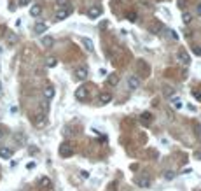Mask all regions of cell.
I'll return each mask as SVG.
<instances>
[{"mask_svg": "<svg viewBox=\"0 0 201 191\" xmlns=\"http://www.w3.org/2000/svg\"><path fill=\"white\" fill-rule=\"evenodd\" d=\"M140 84H142V79L138 76L128 77V86H130V89H136V88H140Z\"/></svg>", "mask_w": 201, "mask_h": 191, "instance_id": "6", "label": "cell"}, {"mask_svg": "<svg viewBox=\"0 0 201 191\" xmlns=\"http://www.w3.org/2000/svg\"><path fill=\"white\" fill-rule=\"evenodd\" d=\"M40 110H42V112H46V114L49 112V100H47V98H44L42 102H40Z\"/></svg>", "mask_w": 201, "mask_h": 191, "instance_id": "22", "label": "cell"}, {"mask_svg": "<svg viewBox=\"0 0 201 191\" xmlns=\"http://www.w3.org/2000/svg\"><path fill=\"white\" fill-rule=\"evenodd\" d=\"M54 86H46L44 88V98H47V100H51L53 97H54Z\"/></svg>", "mask_w": 201, "mask_h": 191, "instance_id": "17", "label": "cell"}, {"mask_svg": "<svg viewBox=\"0 0 201 191\" xmlns=\"http://www.w3.org/2000/svg\"><path fill=\"white\" fill-rule=\"evenodd\" d=\"M182 19H184L185 25H189V23H191V16L187 14V12H184V18H182Z\"/></svg>", "mask_w": 201, "mask_h": 191, "instance_id": "32", "label": "cell"}, {"mask_svg": "<svg viewBox=\"0 0 201 191\" xmlns=\"http://www.w3.org/2000/svg\"><path fill=\"white\" fill-rule=\"evenodd\" d=\"M112 98H114V97H112V93H102V95H100V102H98V104L100 105H107V104H110V102H112Z\"/></svg>", "mask_w": 201, "mask_h": 191, "instance_id": "10", "label": "cell"}, {"mask_svg": "<svg viewBox=\"0 0 201 191\" xmlns=\"http://www.w3.org/2000/svg\"><path fill=\"white\" fill-rule=\"evenodd\" d=\"M26 168H28V170L35 168V161H30V163H26Z\"/></svg>", "mask_w": 201, "mask_h": 191, "instance_id": "33", "label": "cell"}, {"mask_svg": "<svg viewBox=\"0 0 201 191\" xmlns=\"http://www.w3.org/2000/svg\"><path fill=\"white\" fill-rule=\"evenodd\" d=\"M2 135H4V131H2V130H0V139H2Z\"/></svg>", "mask_w": 201, "mask_h": 191, "instance_id": "36", "label": "cell"}, {"mask_svg": "<svg viewBox=\"0 0 201 191\" xmlns=\"http://www.w3.org/2000/svg\"><path fill=\"white\" fill-rule=\"evenodd\" d=\"M170 102H171V105L175 109H182V102H180L179 97H170Z\"/></svg>", "mask_w": 201, "mask_h": 191, "instance_id": "20", "label": "cell"}, {"mask_svg": "<svg viewBox=\"0 0 201 191\" xmlns=\"http://www.w3.org/2000/svg\"><path fill=\"white\" fill-rule=\"evenodd\" d=\"M126 18H128V21H131V23H135L136 19H138V18H136V12H128Z\"/></svg>", "mask_w": 201, "mask_h": 191, "instance_id": "27", "label": "cell"}, {"mask_svg": "<svg viewBox=\"0 0 201 191\" xmlns=\"http://www.w3.org/2000/svg\"><path fill=\"white\" fill-rule=\"evenodd\" d=\"M140 119H142V123H143V125H147V123H151V121H152L154 118H152V114H149V112H143Z\"/></svg>", "mask_w": 201, "mask_h": 191, "instance_id": "21", "label": "cell"}, {"mask_svg": "<svg viewBox=\"0 0 201 191\" xmlns=\"http://www.w3.org/2000/svg\"><path fill=\"white\" fill-rule=\"evenodd\" d=\"M0 89H2V84H0Z\"/></svg>", "mask_w": 201, "mask_h": 191, "instance_id": "37", "label": "cell"}, {"mask_svg": "<svg viewBox=\"0 0 201 191\" xmlns=\"http://www.w3.org/2000/svg\"><path fill=\"white\" fill-rule=\"evenodd\" d=\"M30 2H32V0H18V6H19V7H25V6H28Z\"/></svg>", "mask_w": 201, "mask_h": 191, "instance_id": "31", "label": "cell"}, {"mask_svg": "<svg viewBox=\"0 0 201 191\" xmlns=\"http://www.w3.org/2000/svg\"><path fill=\"white\" fill-rule=\"evenodd\" d=\"M87 74H89V72H87V67H86V65L79 67V69L75 70V77L79 79V81H86V79H87Z\"/></svg>", "mask_w": 201, "mask_h": 191, "instance_id": "7", "label": "cell"}, {"mask_svg": "<svg viewBox=\"0 0 201 191\" xmlns=\"http://www.w3.org/2000/svg\"><path fill=\"white\" fill-rule=\"evenodd\" d=\"M56 63H58L56 58H47V61H46V65H47L49 69H51V67H56Z\"/></svg>", "mask_w": 201, "mask_h": 191, "instance_id": "28", "label": "cell"}, {"mask_svg": "<svg viewBox=\"0 0 201 191\" xmlns=\"http://www.w3.org/2000/svg\"><path fill=\"white\" fill-rule=\"evenodd\" d=\"M40 12H42V6L40 4H35V6L30 7V16L37 18V16H40Z\"/></svg>", "mask_w": 201, "mask_h": 191, "instance_id": "16", "label": "cell"}, {"mask_svg": "<svg viewBox=\"0 0 201 191\" xmlns=\"http://www.w3.org/2000/svg\"><path fill=\"white\" fill-rule=\"evenodd\" d=\"M164 32L170 35V39H173V40H179V35H177V32H175V30H170V28H168V30H164Z\"/></svg>", "mask_w": 201, "mask_h": 191, "instance_id": "26", "label": "cell"}, {"mask_svg": "<svg viewBox=\"0 0 201 191\" xmlns=\"http://www.w3.org/2000/svg\"><path fill=\"white\" fill-rule=\"evenodd\" d=\"M173 177H175V172H171V170H168V172H164V179L171 181Z\"/></svg>", "mask_w": 201, "mask_h": 191, "instance_id": "29", "label": "cell"}, {"mask_svg": "<svg viewBox=\"0 0 201 191\" xmlns=\"http://www.w3.org/2000/svg\"><path fill=\"white\" fill-rule=\"evenodd\" d=\"M161 93H163V97L170 98V97H173V95H175V89H173V86H168V84H164V86L161 88Z\"/></svg>", "mask_w": 201, "mask_h": 191, "instance_id": "13", "label": "cell"}, {"mask_svg": "<svg viewBox=\"0 0 201 191\" xmlns=\"http://www.w3.org/2000/svg\"><path fill=\"white\" fill-rule=\"evenodd\" d=\"M72 12H74V7H72V4H66L65 7H61V9H58V12H56V19H60V21H63V19H66V18L70 16Z\"/></svg>", "mask_w": 201, "mask_h": 191, "instance_id": "1", "label": "cell"}, {"mask_svg": "<svg viewBox=\"0 0 201 191\" xmlns=\"http://www.w3.org/2000/svg\"><path fill=\"white\" fill-rule=\"evenodd\" d=\"M192 53L198 56H201V46H192Z\"/></svg>", "mask_w": 201, "mask_h": 191, "instance_id": "30", "label": "cell"}, {"mask_svg": "<svg viewBox=\"0 0 201 191\" xmlns=\"http://www.w3.org/2000/svg\"><path fill=\"white\" fill-rule=\"evenodd\" d=\"M58 151H60V156H63V158H70L72 154H74V147H72L70 142H63Z\"/></svg>", "mask_w": 201, "mask_h": 191, "instance_id": "2", "label": "cell"}, {"mask_svg": "<svg viewBox=\"0 0 201 191\" xmlns=\"http://www.w3.org/2000/svg\"><path fill=\"white\" fill-rule=\"evenodd\" d=\"M81 42H82V46H84V49L89 51V53H93L94 46H93V40H91V39H87V37H81Z\"/></svg>", "mask_w": 201, "mask_h": 191, "instance_id": "12", "label": "cell"}, {"mask_svg": "<svg viewBox=\"0 0 201 191\" xmlns=\"http://www.w3.org/2000/svg\"><path fill=\"white\" fill-rule=\"evenodd\" d=\"M0 158H2V160H11L12 158V149L0 147Z\"/></svg>", "mask_w": 201, "mask_h": 191, "instance_id": "14", "label": "cell"}, {"mask_svg": "<svg viewBox=\"0 0 201 191\" xmlns=\"http://www.w3.org/2000/svg\"><path fill=\"white\" fill-rule=\"evenodd\" d=\"M53 42H54V40H53V37H44V39H42V44L46 46V48H51V46H53Z\"/></svg>", "mask_w": 201, "mask_h": 191, "instance_id": "25", "label": "cell"}, {"mask_svg": "<svg viewBox=\"0 0 201 191\" xmlns=\"http://www.w3.org/2000/svg\"><path fill=\"white\" fill-rule=\"evenodd\" d=\"M46 30H47V25H46V23H37V25H35V27H33V32L37 33V35H42L44 32H46Z\"/></svg>", "mask_w": 201, "mask_h": 191, "instance_id": "15", "label": "cell"}, {"mask_svg": "<svg viewBox=\"0 0 201 191\" xmlns=\"http://www.w3.org/2000/svg\"><path fill=\"white\" fill-rule=\"evenodd\" d=\"M7 42L12 46V44H16V42H18V37H16V35H14L12 32H9V33H7Z\"/></svg>", "mask_w": 201, "mask_h": 191, "instance_id": "23", "label": "cell"}, {"mask_svg": "<svg viewBox=\"0 0 201 191\" xmlns=\"http://www.w3.org/2000/svg\"><path fill=\"white\" fill-rule=\"evenodd\" d=\"M177 56H179V60H180V63H182V65H189V63H191V56L187 55V51L182 49V48L179 49Z\"/></svg>", "mask_w": 201, "mask_h": 191, "instance_id": "5", "label": "cell"}, {"mask_svg": "<svg viewBox=\"0 0 201 191\" xmlns=\"http://www.w3.org/2000/svg\"><path fill=\"white\" fill-rule=\"evenodd\" d=\"M135 65H136V70L142 72L143 76H149V74H151V67H149V63H147V61L143 60V58H138Z\"/></svg>", "mask_w": 201, "mask_h": 191, "instance_id": "3", "label": "cell"}, {"mask_svg": "<svg viewBox=\"0 0 201 191\" xmlns=\"http://www.w3.org/2000/svg\"><path fill=\"white\" fill-rule=\"evenodd\" d=\"M192 95H194V98H198V100H201V93H198V91H194V93H192Z\"/></svg>", "mask_w": 201, "mask_h": 191, "instance_id": "34", "label": "cell"}, {"mask_svg": "<svg viewBox=\"0 0 201 191\" xmlns=\"http://www.w3.org/2000/svg\"><path fill=\"white\" fill-rule=\"evenodd\" d=\"M40 188H51V179L42 177V179H40Z\"/></svg>", "mask_w": 201, "mask_h": 191, "instance_id": "24", "label": "cell"}, {"mask_svg": "<svg viewBox=\"0 0 201 191\" xmlns=\"http://www.w3.org/2000/svg\"><path fill=\"white\" fill-rule=\"evenodd\" d=\"M198 14H201V4L198 6Z\"/></svg>", "mask_w": 201, "mask_h": 191, "instance_id": "35", "label": "cell"}, {"mask_svg": "<svg viewBox=\"0 0 201 191\" xmlns=\"http://www.w3.org/2000/svg\"><path fill=\"white\" fill-rule=\"evenodd\" d=\"M136 184L140 186V188H149L151 186V179L149 177H140V179L136 181Z\"/></svg>", "mask_w": 201, "mask_h": 191, "instance_id": "19", "label": "cell"}, {"mask_svg": "<svg viewBox=\"0 0 201 191\" xmlns=\"http://www.w3.org/2000/svg\"><path fill=\"white\" fill-rule=\"evenodd\" d=\"M100 16H102V7H100V6L89 7V11H87V18H91V19H98Z\"/></svg>", "mask_w": 201, "mask_h": 191, "instance_id": "4", "label": "cell"}, {"mask_svg": "<svg viewBox=\"0 0 201 191\" xmlns=\"http://www.w3.org/2000/svg\"><path fill=\"white\" fill-rule=\"evenodd\" d=\"M117 82H119V76L115 72L107 76V86H117Z\"/></svg>", "mask_w": 201, "mask_h": 191, "instance_id": "11", "label": "cell"}, {"mask_svg": "<svg viewBox=\"0 0 201 191\" xmlns=\"http://www.w3.org/2000/svg\"><path fill=\"white\" fill-rule=\"evenodd\" d=\"M46 112H42V110H38L37 114H35V118H33V123H35V125L37 126H44L46 125Z\"/></svg>", "mask_w": 201, "mask_h": 191, "instance_id": "8", "label": "cell"}, {"mask_svg": "<svg viewBox=\"0 0 201 191\" xmlns=\"http://www.w3.org/2000/svg\"><path fill=\"white\" fill-rule=\"evenodd\" d=\"M161 30H164L163 25H161L159 21H152V25H151V32H152V33H159Z\"/></svg>", "mask_w": 201, "mask_h": 191, "instance_id": "18", "label": "cell"}, {"mask_svg": "<svg viewBox=\"0 0 201 191\" xmlns=\"http://www.w3.org/2000/svg\"><path fill=\"white\" fill-rule=\"evenodd\" d=\"M87 95H89V93H87V88L86 86H79L75 89V98L77 100H86Z\"/></svg>", "mask_w": 201, "mask_h": 191, "instance_id": "9", "label": "cell"}]
</instances>
